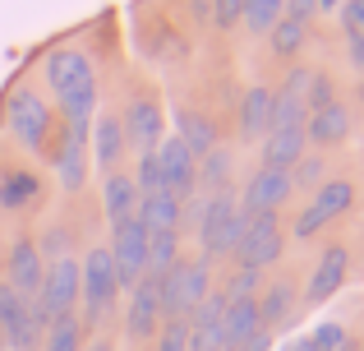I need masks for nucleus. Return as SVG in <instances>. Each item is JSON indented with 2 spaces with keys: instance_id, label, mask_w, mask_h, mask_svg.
I'll return each instance as SVG.
<instances>
[{
  "instance_id": "1",
  "label": "nucleus",
  "mask_w": 364,
  "mask_h": 351,
  "mask_svg": "<svg viewBox=\"0 0 364 351\" xmlns=\"http://www.w3.org/2000/svg\"><path fill=\"white\" fill-rule=\"evenodd\" d=\"M42 79L46 88L55 93L65 111V139L70 144H83L88 148V135H92V120H97V65L88 61V51L79 46H55L42 65Z\"/></svg>"
},
{
  "instance_id": "2",
  "label": "nucleus",
  "mask_w": 364,
  "mask_h": 351,
  "mask_svg": "<svg viewBox=\"0 0 364 351\" xmlns=\"http://www.w3.org/2000/svg\"><path fill=\"white\" fill-rule=\"evenodd\" d=\"M5 120L14 130V139L28 148V153H42L46 157V144H51V130H55V111L46 107V98L37 88H14L5 102Z\"/></svg>"
},
{
  "instance_id": "3",
  "label": "nucleus",
  "mask_w": 364,
  "mask_h": 351,
  "mask_svg": "<svg viewBox=\"0 0 364 351\" xmlns=\"http://www.w3.org/2000/svg\"><path fill=\"white\" fill-rule=\"evenodd\" d=\"M116 296H120V282H116V268H111V250L97 245V250H88L83 263H79V300H83L79 324H83V333L116 305Z\"/></svg>"
},
{
  "instance_id": "4",
  "label": "nucleus",
  "mask_w": 364,
  "mask_h": 351,
  "mask_svg": "<svg viewBox=\"0 0 364 351\" xmlns=\"http://www.w3.org/2000/svg\"><path fill=\"white\" fill-rule=\"evenodd\" d=\"M111 268H116L120 291H134L148 278V226L139 222V213L111 226Z\"/></svg>"
},
{
  "instance_id": "5",
  "label": "nucleus",
  "mask_w": 364,
  "mask_h": 351,
  "mask_svg": "<svg viewBox=\"0 0 364 351\" xmlns=\"http://www.w3.org/2000/svg\"><path fill=\"white\" fill-rule=\"evenodd\" d=\"M74 305H79V259H51L42 273V287H37L33 296V310L42 324H51V319L60 315H74Z\"/></svg>"
},
{
  "instance_id": "6",
  "label": "nucleus",
  "mask_w": 364,
  "mask_h": 351,
  "mask_svg": "<svg viewBox=\"0 0 364 351\" xmlns=\"http://www.w3.org/2000/svg\"><path fill=\"white\" fill-rule=\"evenodd\" d=\"M282 250H286V236H282V217L277 213H258V217H245V236H240V245H235V268H254V273H263V268H272L277 259H282Z\"/></svg>"
},
{
  "instance_id": "7",
  "label": "nucleus",
  "mask_w": 364,
  "mask_h": 351,
  "mask_svg": "<svg viewBox=\"0 0 364 351\" xmlns=\"http://www.w3.org/2000/svg\"><path fill=\"white\" fill-rule=\"evenodd\" d=\"M350 204H355V180H341V176L337 180H323V185L309 194L304 213L295 217V231L291 236H295V241H314V236H318L328 222H337Z\"/></svg>"
},
{
  "instance_id": "8",
  "label": "nucleus",
  "mask_w": 364,
  "mask_h": 351,
  "mask_svg": "<svg viewBox=\"0 0 364 351\" xmlns=\"http://www.w3.org/2000/svg\"><path fill=\"white\" fill-rule=\"evenodd\" d=\"M42 333H46V324L37 319L33 300L14 296V287L0 282V347L5 351H33V347H42Z\"/></svg>"
},
{
  "instance_id": "9",
  "label": "nucleus",
  "mask_w": 364,
  "mask_h": 351,
  "mask_svg": "<svg viewBox=\"0 0 364 351\" xmlns=\"http://www.w3.org/2000/svg\"><path fill=\"white\" fill-rule=\"evenodd\" d=\"M157 176H161L157 194H171L176 204L198 194V157L180 139H161L157 144Z\"/></svg>"
},
{
  "instance_id": "10",
  "label": "nucleus",
  "mask_w": 364,
  "mask_h": 351,
  "mask_svg": "<svg viewBox=\"0 0 364 351\" xmlns=\"http://www.w3.org/2000/svg\"><path fill=\"white\" fill-rule=\"evenodd\" d=\"M161 125H166V116H161L157 98H129V107L120 111V130H124V148H134V153H152V148L161 144Z\"/></svg>"
},
{
  "instance_id": "11",
  "label": "nucleus",
  "mask_w": 364,
  "mask_h": 351,
  "mask_svg": "<svg viewBox=\"0 0 364 351\" xmlns=\"http://www.w3.org/2000/svg\"><path fill=\"white\" fill-rule=\"evenodd\" d=\"M291 172H272V167H258L254 176H249V185L235 194V208H240L245 217H258V213H277V208L291 199Z\"/></svg>"
},
{
  "instance_id": "12",
  "label": "nucleus",
  "mask_w": 364,
  "mask_h": 351,
  "mask_svg": "<svg viewBox=\"0 0 364 351\" xmlns=\"http://www.w3.org/2000/svg\"><path fill=\"white\" fill-rule=\"evenodd\" d=\"M350 273V250L346 245H328V250L318 254V263H314L309 273V287H304L300 305H323V300H332L341 291V282H346Z\"/></svg>"
},
{
  "instance_id": "13",
  "label": "nucleus",
  "mask_w": 364,
  "mask_h": 351,
  "mask_svg": "<svg viewBox=\"0 0 364 351\" xmlns=\"http://www.w3.org/2000/svg\"><path fill=\"white\" fill-rule=\"evenodd\" d=\"M254 305H258V328H263V333H282V328H291L295 310H300V296H295V282H291V278H277V282H267V287L254 296Z\"/></svg>"
},
{
  "instance_id": "14",
  "label": "nucleus",
  "mask_w": 364,
  "mask_h": 351,
  "mask_svg": "<svg viewBox=\"0 0 364 351\" xmlns=\"http://www.w3.org/2000/svg\"><path fill=\"white\" fill-rule=\"evenodd\" d=\"M9 287H14V296H23V300H33L37 296V287H42V273H46V263H42V254H37V241L33 236H14V245H9Z\"/></svg>"
},
{
  "instance_id": "15",
  "label": "nucleus",
  "mask_w": 364,
  "mask_h": 351,
  "mask_svg": "<svg viewBox=\"0 0 364 351\" xmlns=\"http://www.w3.org/2000/svg\"><path fill=\"white\" fill-rule=\"evenodd\" d=\"M161 328V305H157V278H143L129 291V315H124V333L134 342H152Z\"/></svg>"
},
{
  "instance_id": "16",
  "label": "nucleus",
  "mask_w": 364,
  "mask_h": 351,
  "mask_svg": "<svg viewBox=\"0 0 364 351\" xmlns=\"http://www.w3.org/2000/svg\"><path fill=\"white\" fill-rule=\"evenodd\" d=\"M346 139H350V111H346V102H332V107L309 111V116H304V144L337 148V144H346Z\"/></svg>"
},
{
  "instance_id": "17",
  "label": "nucleus",
  "mask_w": 364,
  "mask_h": 351,
  "mask_svg": "<svg viewBox=\"0 0 364 351\" xmlns=\"http://www.w3.org/2000/svg\"><path fill=\"white\" fill-rule=\"evenodd\" d=\"M88 144H92V162L102 167V172H116V162L124 157V130H120V111H102L97 120H92V135H88Z\"/></svg>"
},
{
  "instance_id": "18",
  "label": "nucleus",
  "mask_w": 364,
  "mask_h": 351,
  "mask_svg": "<svg viewBox=\"0 0 364 351\" xmlns=\"http://www.w3.org/2000/svg\"><path fill=\"white\" fill-rule=\"evenodd\" d=\"M208 268H213V263H208L203 254H198V259H180L176 268H171V278H176V315L180 319L208 296Z\"/></svg>"
},
{
  "instance_id": "19",
  "label": "nucleus",
  "mask_w": 364,
  "mask_h": 351,
  "mask_svg": "<svg viewBox=\"0 0 364 351\" xmlns=\"http://www.w3.org/2000/svg\"><path fill=\"white\" fill-rule=\"evenodd\" d=\"M42 176L28 172V167H9V172H0V208L5 213H23V208H33L37 199H42Z\"/></svg>"
},
{
  "instance_id": "20",
  "label": "nucleus",
  "mask_w": 364,
  "mask_h": 351,
  "mask_svg": "<svg viewBox=\"0 0 364 351\" xmlns=\"http://www.w3.org/2000/svg\"><path fill=\"white\" fill-rule=\"evenodd\" d=\"M46 157H51V167H55V176H60V189H65V194H79L83 180H88V148H83V144H70V139H65V130H60V144H55Z\"/></svg>"
},
{
  "instance_id": "21",
  "label": "nucleus",
  "mask_w": 364,
  "mask_h": 351,
  "mask_svg": "<svg viewBox=\"0 0 364 351\" xmlns=\"http://www.w3.org/2000/svg\"><path fill=\"white\" fill-rule=\"evenodd\" d=\"M102 213H107V222H111V226L139 213V185H134V176L111 172L107 180H102Z\"/></svg>"
},
{
  "instance_id": "22",
  "label": "nucleus",
  "mask_w": 364,
  "mask_h": 351,
  "mask_svg": "<svg viewBox=\"0 0 364 351\" xmlns=\"http://www.w3.org/2000/svg\"><path fill=\"white\" fill-rule=\"evenodd\" d=\"M304 153H309L304 130H272V135H263V167H272V172H291Z\"/></svg>"
},
{
  "instance_id": "23",
  "label": "nucleus",
  "mask_w": 364,
  "mask_h": 351,
  "mask_svg": "<svg viewBox=\"0 0 364 351\" xmlns=\"http://www.w3.org/2000/svg\"><path fill=\"white\" fill-rule=\"evenodd\" d=\"M176 139L189 148L194 157H208L217 148V130L208 116H198V111H176Z\"/></svg>"
},
{
  "instance_id": "24",
  "label": "nucleus",
  "mask_w": 364,
  "mask_h": 351,
  "mask_svg": "<svg viewBox=\"0 0 364 351\" xmlns=\"http://www.w3.org/2000/svg\"><path fill=\"white\" fill-rule=\"evenodd\" d=\"M139 222L148 226V236L180 231V204L171 194H139Z\"/></svg>"
},
{
  "instance_id": "25",
  "label": "nucleus",
  "mask_w": 364,
  "mask_h": 351,
  "mask_svg": "<svg viewBox=\"0 0 364 351\" xmlns=\"http://www.w3.org/2000/svg\"><path fill=\"white\" fill-rule=\"evenodd\" d=\"M267 107H272V88L254 83L240 98V135L245 139H263L267 135Z\"/></svg>"
},
{
  "instance_id": "26",
  "label": "nucleus",
  "mask_w": 364,
  "mask_h": 351,
  "mask_svg": "<svg viewBox=\"0 0 364 351\" xmlns=\"http://www.w3.org/2000/svg\"><path fill=\"white\" fill-rule=\"evenodd\" d=\"M83 342H88V333H83L79 315H60L46 324L42 333V351H83Z\"/></svg>"
},
{
  "instance_id": "27",
  "label": "nucleus",
  "mask_w": 364,
  "mask_h": 351,
  "mask_svg": "<svg viewBox=\"0 0 364 351\" xmlns=\"http://www.w3.org/2000/svg\"><path fill=\"white\" fill-rule=\"evenodd\" d=\"M180 263V231H157L148 236V278H161Z\"/></svg>"
},
{
  "instance_id": "28",
  "label": "nucleus",
  "mask_w": 364,
  "mask_h": 351,
  "mask_svg": "<svg viewBox=\"0 0 364 351\" xmlns=\"http://www.w3.org/2000/svg\"><path fill=\"white\" fill-rule=\"evenodd\" d=\"M217 189H231V153L222 148L198 157V194H217Z\"/></svg>"
},
{
  "instance_id": "29",
  "label": "nucleus",
  "mask_w": 364,
  "mask_h": 351,
  "mask_svg": "<svg viewBox=\"0 0 364 351\" xmlns=\"http://www.w3.org/2000/svg\"><path fill=\"white\" fill-rule=\"evenodd\" d=\"M304 116H309L304 102L277 88L272 93V107H267V135H272V130H304Z\"/></svg>"
},
{
  "instance_id": "30",
  "label": "nucleus",
  "mask_w": 364,
  "mask_h": 351,
  "mask_svg": "<svg viewBox=\"0 0 364 351\" xmlns=\"http://www.w3.org/2000/svg\"><path fill=\"white\" fill-rule=\"evenodd\" d=\"M304 37H309V28L286 23V19H277V23L267 28V46H272L277 61H295V56L304 51Z\"/></svg>"
},
{
  "instance_id": "31",
  "label": "nucleus",
  "mask_w": 364,
  "mask_h": 351,
  "mask_svg": "<svg viewBox=\"0 0 364 351\" xmlns=\"http://www.w3.org/2000/svg\"><path fill=\"white\" fill-rule=\"evenodd\" d=\"M282 5L286 0H240V23L249 33H267L282 19Z\"/></svg>"
},
{
  "instance_id": "32",
  "label": "nucleus",
  "mask_w": 364,
  "mask_h": 351,
  "mask_svg": "<svg viewBox=\"0 0 364 351\" xmlns=\"http://www.w3.org/2000/svg\"><path fill=\"white\" fill-rule=\"evenodd\" d=\"M323 180H328V157H323V153H304L300 162L291 167V189H309V194H314Z\"/></svg>"
},
{
  "instance_id": "33",
  "label": "nucleus",
  "mask_w": 364,
  "mask_h": 351,
  "mask_svg": "<svg viewBox=\"0 0 364 351\" xmlns=\"http://www.w3.org/2000/svg\"><path fill=\"white\" fill-rule=\"evenodd\" d=\"M258 291H263V273H254V268H235V273H231V282L222 287V296H226V300H254Z\"/></svg>"
},
{
  "instance_id": "34",
  "label": "nucleus",
  "mask_w": 364,
  "mask_h": 351,
  "mask_svg": "<svg viewBox=\"0 0 364 351\" xmlns=\"http://www.w3.org/2000/svg\"><path fill=\"white\" fill-rule=\"evenodd\" d=\"M332 102H337V83H332V74L314 70L309 93H304V111H323V107H332Z\"/></svg>"
},
{
  "instance_id": "35",
  "label": "nucleus",
  "mask_w": 364,
  "mask_h": 351,
  "mask_svg": "<svg viewBox=\"0 0 364 351\" xmlns=\"http://www.w3.org/2000/svg\"><path fill=\"white\" fill-rule=\"evenodd\" d=\"M152 342H157V351H189V324L185 319H161Z\"/></svg>"
},
{
  "instance_id": "36",
  "label": "nucleus",
  "mask_w": 364,
  "mask_h": 351,
  "mask_svg": "<svg viewBox=\"0 0 364 351\" xmlns=\"http://www.w3.org/2000/svg\"><path fill=\"white\" fill-rule=\"evenodd\" d=\"M304 342H309V351H341L350 337H346L341 324H318L314 333H304Z\"/></svg>"
},
{
  "instance_id": "37",
  "label": "nucleus",
  "mask_w": 364,
  "mask_h": 351,
  "mask_svg": "<svg viewBox=\"0 0 364 351\" xmlns=\"http://www.w3.org/2000/svg\"><path fill=\"white\" fill-rule=\"evenodd\" d=\"M134 185H139V194H157V185H161V176H157V148L139 157V176H134Z\"/></svg>"
},
{
  "instance_id": "38",
  "label": "nucleus",
  "mask_w": 364,
  "mask_h": 351,
  "mask_svg": "<svg viewBox=\"0 0 364 351\" xmlns=\"http://www.w3.org/2000/svg\"><path fill=\"white\" fill-rule=\"evenodd\" d=\"M208 19L217 28H235L240 23V0H208Z\"/></svg>"
},
{
  "instance_id": "39",
  "label": "nucleus",
  "mask_w": 364,
  "mask_h": 351,
  "mask_svg": "<svg viewBox=\"0 0 364 351\" xmlns=\"http://www.w3.org/2000/svg\"><path fill=\"white\" fill-rule=\"evenodd\" d=\"M341 28H346V37H364V0H341Z\"/></svg>"
},
{
  "instance_id": "40",
  "label": "nucleus",
  "mask_w": 364,
  "mask_h": 351,
  "mask_svg": "<svg viewBox=\"0 0 364 351\" xmlns=\"http://www.w3.org/2000/svg\"><path fill=\"white\" fill-rule=\"evenodd\" d=\"M314 14H318V0H286L282 5V19L286 23H300V28H309Z\"/></svg>"
},
{
  "instance_id": "41",
  "label": "nucleus",
  "mask_w": 364,
  "mask_h": 351,
  "mask_svg": "<svg viewBox=\"0 0 364 351\" xmlns=\"http://www.w3.org/2000/svg\"><path fill=\"white\" fill-rule=\"evenodd\" d=\"M350 65H355V70H364V37H350Z\"/></svg>"
},
{
  "instance_id": "42",
  "label": "nucleus",
  "mask_w": 364,
  "mask_h": 351,
  "mask_svg": "<svg viewBox=\"0 0 364 351\" xmlns=\"http://www.w3.org/2000/svg\"><path fill=\"white\" fill-rule=\"evenodd\" d=\"M83 351H116V347H111V337H92V342H83Z\"/></svg>"
},
{
  "instance_id": "43",
  "label": "nucleus",
  "mask_w": 364,
  "mask_h": 351,
  "mask_svg": "<svg viewBox=\"0 0 364 351\" xmlns=\"http://www.w3.org/2000/svg\"><path fill=\"white\" fill-rule=\"evenodd\" d=\"M323 9H341V0H318V14Z\"/></svg>"
},
{
  "instance_id": "44",
  "label": "nucleus",
  "mask_w": 364,
  "mask_h": 351,
  "mask_svg": "<svg viewBox=\"0 0 364 351\" xmlns=\"http://www.w3.org/2000/svg\"><path fill=\"white\" fill-rule=\"evenodd\" d=\"M360 102H364V79H360Z\"/></svg>"
},
{
  "instance_id": "45",
  "label": "nucleus",
  "mask_w": 364,
  "mask_h": 351,
  "mask_svg": "<svg viewBox=\"0 0 364 351\" xmlns=\"http://www.w3.org/2000/svg\"><path fill=\"white\" fill-rule=\"evenodd\" d=\"M0 351H5V347H0Z\"/></svg>"
}]
</instances>
